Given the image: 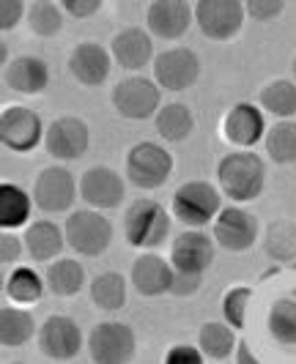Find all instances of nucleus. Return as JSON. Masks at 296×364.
<instances>
[{
	"label": "nucleus",
	"mask_w": 296,
	"mask_h": 364,
	"mask_svg": "<svg viewBox=\"0 0 296 364\" xmlns=\"http://www.w3.org/2000/svg\"><path fill=\"white\" fill-rule=\"evenodd\" d=\"M217 183L236 205L258 200L266 186V164L255 151H231L217 164Z\"/></svg>",
	"instance_id": "f257e3e1"
},
{
	"label": "nucleus",
	"mask_w": 296,
	"mask_h": 364,
	"mask_svg": "<svg viewBox=\"0 0 296 364\" xmlns=\"http://www.w3.org/2000/svg\"><path fill=\"white\" fill-rule=\"evenodd\" d=\"M124 236L127 244L137 250L154 252L157 247H162L170 236V214L165 211V205L151 198L132 200L124 214Z\"/></svg>",
	"instance_id": "f03ea898"
},
{
	"label": "nucleus",
	"mask_w": 296,
	"mask_h": 364,
	"mask_svg": "<svg viewBox=\"0 0 296 364\" xmlns=\"http://www.w3.org/2000/svg\"><path fill=\"white\" fill-rule=\"evenodd\" d=\"M220 189L208 181H186L173 192V217L189 230H201L220 217Z\"/></svg>",
	"instance_id": "7ed1b4c3"
},
{
	"label": "nucleus",
	"mask_w": 296,
	"mask_h": 364,
	"mask_svg": "<svg viewBox=\"0 0 296 364\" xmlns=\"http://www.w3.org/2000/svg\"><path fill=\"white\" fill-rule=\"evenodd\" d=\"M66 233V244L72 247L77 255L83 257H99L107 252L112 244V225L110 219L102 211L93 208H83V211H72L63 225Z\"/></svg>",
	"instance_id": "20e7f679"
},
{
	"label": "nucleus",
	"mask_w": 296,
	"mask_h": 364,
	"mask_svg": "<svg viewBox=\"0 0 296 364\" xmlns=\"http://www.w3.org/2000/svg\"><path fill=\"white\" fill-rule=\"evenodd\" d=\"M127 178L137 189H159L173 173V156L165 146L140 140L127 151Z\"/></svg>",
	"instance_id": "39448f33"
},
{
	"label": "nucleus",
	"mask_w": 296,
	"mask_h": 364,
	"mask_svg": "<svg viewBox=\"0 0 296 364\" xmlns=\"http://www.w3.org/2000/svg\"><path fill=\"white\" fill-rule=\"evenodd\" d=\"M112 107L127 121H148L162 109V88L148 77H127L112 88Z\"/></svg>",
	"instance_id": "423d86ee"
},
{
	"label": "nucleus",
	"mask_w": 296,
	"mask_h": 364,
	"mask_svg": "<svg viewBox=\"0 0 296 364\" xmlns=\"http://www.w3.org/2000/svg\"><path fill=\"white\" fill-rule=\"evenodd\" d=\"M80 195V181H74V176L60 167V164H53V167H44L38 170L36 178H33V186H31V198H33V205L44 214H63L74 205V198Z\"/></svg>",
	"instance_id": "0eeeda50"
},
{
	"label": "nucleus",
	"mask_w": 296,
	"mask_h": 364,
	"mask_svg": "<svg viewBox=\"0 0 296 364\" xmlns=\"http://www.w3.org/2000/svg\"><path fill=\"white\" fill-rule=\"evenodd\" d=\"M88 353L93 364H130L137 350L134 331L121 321H102L88 334Z\"/></svg>",
	"instance_id": "6e6552de"
},
{
	"label": "nucleus",
	"mask_w": 296,
	"mask_h": 364,
	"mask_svg": "<svg viewBox=\"0 0 296 364\" xmlns=\"http://www.w3.org/2000/svg\"><path fill=\"white\" fill-rule=\"evenodd\" d=\"M247 9L241 0H198L195 22L201 33L211 41H231L241 31Z\"/></svg>",
	"instance_id": "1a4fd4ad"
},
{
	"label": "nucleus",
	"mask_w": 296,
	"mask_h": 364,
	"mask_svg": "<svg viewBox=\"0 0 296 364\" xmlns=\"http://www.w3.org/2000/svg\"><path fill=\"white\" fill-rule=\"evenodd\" d=\"M201 77V58L189 47H173L154 58V82L170 93L192 88Z\"/></svg>",
	"instance_id": "9d476101"
},
{
	"label": "nucleus",
	"mask_w": 296,
	"mask_h": 364,
	"mask_svg": "<svg viewBox=\"0 0 296 364\" xmlns=\"http://www.w3.org/2000/svg\"><path fill=\"white\" fill-rule=\"evenodd\" d=\"M91 146L88 124L77 115H58L56 121L47 124L44 132V148L58 162H74L80 159Z\"/></svg>",
	"instance_id": "9b49d317"
},
{
	"label": "nucleus",
	"mask_w": 296,
	"mask_h": 364,
	"mask_svg": "<svg viewBox=\"0 0 296 364\" xmlns=\"http://www.w3.org/2000/svg\"><path fill=\"white\" fill-rule=\"evenodd\" d=\"M80 198L93 211H115L127 198V183L112 167L93 164L80 176Z\"/></svg>",
	"instance_id": "f8f14e48"
},
{
	"label": "nucleus",
	"mask_w": 296,
	"mask_h": 364,
	"mask_svg": "<svg viewBox=\"0 0 296 364\" xmlns=\"http://www.w3.org/2000/svg\"><path fill=\"white\" fill-rule=\"evenodd\" d=\"M214 241L225 252H247L255 247L260 236V225L255 214L244 211L241 205H228L222 208L220 217L214 219Z\"/></svg>",
	"instance_id": "ddd939ff"
},
{
	"label": "nucleus",
	"mask_w": 296,
	"mask_h": 364,
	"mask_svg": "<svg viewBox=\"0 0 296 364\" xmlns=\"http://www.w3.org/2000/svg\"><path fill=\"white\" fill-rule=\"evenodd\" d=\"M38 350L53 362H69L83 350V328L69 315H50L36 334Z\"/></svg>",
	"instance_id": "4468645a"
},
{
	"label": "nucleus",
	"mask_w": 296,
	"mask_h": 364,
	"mask_svg": "<svg viewBox=\"0 0 296 364\" xmlns=\"http://www.w3.org/2000/svg\"><path fill=\"white\" fill-rule=\"evenodd\" d=\"M41 118L36 109L31 107H6L0 115V140L3 146L14 154H31L44 140Z\"/></svg>",
	"instance_id": "2eb2a0df"
},
{
	"label": "nucleus",
	"mask_w": 296,
	"mask_h": 364,
	"mask_svg": "<svg viewBox=\"0 0 296 364\" xmlns=\"http://www.w3.org/2000/svg\"><path fill=\"white\" fill-rule=\"evenodd\" d=\"M217 255V241L214 236H208L204 230H186L173 238V247H170V266L176 272L184 274H201L214 263Z\"/></svg>",
	"instance_id": "dca6fc26"
},
{
	"label": "nucleus",
	"mask_w": 296,
	"mask_h": 364,
	"mask_svg": "<svg viewBox=\"0 0 296 364\" xmlns=\"http://www.w3.org/2000/svg\"><path fill=\"white\" fill-rule=\"evenodd\" d=\"M222 137L231 146H239V151H250V146H255L260 143V137H266L263 109L250 102L233 105L222 118Z\"/></svg>",
	"instance_id": "f3484780"
},
{
	"label": "nucleus",
	"mask_w": 296,
	"mask_h": 364,
	"mask_svg": "<svg viewBox=\"0 0 296 364\" xmlns=\"http://www.w3.org/2000/svg\"><path fill=\"white\" fill-rule=\"evenodd\" d=\"M195 19V6L186 0H154L146 11L148 33L162 41H176L189 31Z\"/></svg>",
	"instance_id": "a211bd4d"
},
{
	"label": "nucleus",
	"mask_w": 296,
	"mask_h": 364,
	"mask_svg": "<svg viewBox=\"0 0 296 364\" xmlns=\"http://www.w3.org/2000/svg\"><path fill=\"white\" fill-rule=\"evenodd\" d=\"M112 69V55L96 44V41H83L69 53V72L72 77L85 85V88H99L107 82Z\"/></svg>",
	"instance_id": "6ab92c4d"
},
{
	"label": "nucleus",
	"mask_w": 296,
	"mask_h": 364,
	"mask_svg": "<svg viewBox=\"0 0 296 364\" xmlns=\"http://www.w3.org/2000/svg\"><path fill=\"white\" fill-rule=\"evenodd\" d=\"M110 55L124 72H140V69H146L148 63L154 60V41H151L148 28L132 25V28L118 31L112 36Z\"/></svg>",
	"instance_id": "aec40b11"
},
{
	"label": "nucleus",
	"mask_w": 296,
	"mask_h": 364,
	"mask_svg": "<svg viewBox=\"0 0 296 364\" xmlns=\"http://www.w3.org/2000/svg\"><path fill=\"white\" fill-rule=\"evenodd\" d=\"M130 282L132 288L140 296H146V299L165 296V293H170V285H173V266L162 255L146 252V255H140L132 263Z\"/></svg>",
	"instance_id": "412c9836"
},
{
	"label": "nucleus",
	"mask_w": 296,
	"mask_h": 364,
	"mask_svg": "<svg viewBox=\"0 0 296 364\" xmlns=\"http://www.w3.org/2000/svg\"><path fill=\"white\" fill-rule=\"evenodd\" d=\"M3 80L14 93L36 96L50 85V66L38 55H19L3 69Z\"/></svg>",
	"instance_id": "4be33fe9"
},
{
	"label": "nucleus",
	"mask_w": 296,
	"mask_h": 364,
	"mask_svg": "<svg viewBox=\"0 0 296 364\" xmlns=\"http://www.w3.org/2000/svg\"><path fill=\"white\" fill-rule=\"evenodd\" d=\"M22 241H25L28 257L33 263H56L58 255L63 252L66 233H63V228H58L53 219H38V222L28 225Z\"/></svg>",
	"instance_id": "5701e85b"
},
{
	"label": "nucleus",
	"mask_w": 296,
	"mask_h": 364,
	"mask_svg": "<svg viewBox=\"0 0 296 364\" xmlns=\"http://www.w3.org/2000/svg\"><path fill=\"white\" fill-rule=\"evenodd\" d=\"M154 129L165 143H184L195 132V115L181 102H170L154 115Z\"/></svg>",
	"instance_id": "b1692460"
},
{
	"label": "nucleus",
	"mask_w": 296,
	"mask_h": 364,
	"mask_svg": "<svg viewBox=\"0 0 296 364\" xmlns=\"http://www.w3.org/2000/svg\"><path fill=\"white\" fill-rule=\"evenodd\" d=\"M44 282H47V291L56 293L58 299H69L85 288V269L74 257H58L56 263H50Z\"/></svg>",
	"instance_id": "393cba45"
},
{
	"label": "nucleus",
	"mask_w": 296,
	"mask_h": 364,
	"mask_svg": "<svg viewBox=\"0 0 296 364\" xmlns=\"http://www.w3.org/2000/svg\"><path fill=\"white\" fill-rule=\"evenodd\" d=\"M127 277L121 272H102L91 279V301L102 312H118L127 304Z\"/></svg>",
	"instance_id": "a878e982"
},
{
	"label": "nucleus",
	"mask_w": 296,
	"mask_h": 364,
	"mask_svg": "<svg viewBox=\"0 0 296 364\" xmlns=\"http://www.w3.org/2000/svg\"><path fill=\"white\" fill-rule=\"evenodd\" d=\"M198 348L206 359L225 362L231 353H236V331L225 321H208L198 331Z\"/></svg>",
	"instance_id": "bb28decb"
},
{
	"label": "nucleus",
	"mask_w": 296,
	"mask_h": 364,
	"mask_svg": "<svg viewBox=\"0 0 296 364\" xmlns=\"http://www.w3.org/2000/svg\"><path fill=\"white\" fill-rule=\"evenodd\" d=\"M263 250L278 263H296V222L294 219H275L263 230Z\"/></svg>",
	"instance_id": "cd10ccee"
},
{
	"label": "nucleus",
	"mask_w": 296,
	"mask_h": 364,
	"mask_svg": "<svg viewBox=\"0 0 296 364\" xmlns=\"http://www.w3.org/2000/svg\"><path fill=\"white\" fill-rule=\"evenodd\" d=\"M33 208V198L19 189L17 183H0V228L3 230H14L28 225Z\"/></svg>",
	"instance_id": "c85d7f7f"
},
{
	"label": "nucleus",
	"mask_w": 296,
	"mask_h": 364,
	"mask_svg": "<svg viewBox=\"0 0 296 364\" xmlns=\"http://www.w3.org/2000/svg\"><path fill=\"white\" fill-rule=\"evenodd\" d=\"M260 109L275 115L278 121H294L296 115V82L291 80H272L260 88Z\"/></svg>",
	"instance_id": "c756f323"
},
{
	"label": "nucleus",
	"mask_w": 296,
	"mask_h": 364,
	"mask_svg": "<svg viewBox=\"0 0 296 364\" xmlns=\"http://www.w3.org/2000/svg\"><path fill=\"white\" fill-rule=\"evenodd\" d=\"M36 331V321L25 307H3L0 310V343L6 348H22Z\"/></svg>",
	"instance_id": "7c9ffc66"
},
{
	"label": "nucleus",
	"mask_w": 296,
	"mask_h": 364,
	"mask_svg": "<svg viewBox=\"0 0 296 364\" xmlns=\"http://www.w3.org/2000/svg\"><path fill=\"white\" fill-rule=\"evenodd\" d=\"M47 282L28 266H17L14 272L6 277V296L14 301V307H31L41 299Z\"/></svg>",
	"instance_id": "2f4dec72"
},
{
	"label": "nucleus",
	"mask_w": 296,
	"mask_h": 364,
	"mask_svg": "<svg viewBox=\"0 0 296 364\" xmlns=\"http://www.w3.org/2000/svg\"><path fill=\"white\" fill-rule=\"evenodd\" d=\"M263 146L269 159L278 164H294L296 162V121H278L275 127L266 132Z\"/></svg>",
	"instance_id": "473e14b6"
},
{
	"label": "nucleus",
	"mask_w": 296,
	"mask_h": 364,
	"mask_svg": "<svg viewBox=\"0 0 296 364\" xmlns=\"http://www.w3.org/2000/svg\"><path fill=\"white\" fill-rule=\"evenodd\" d=\"M28 28L41 38H53L63 28V9L53 0H33L28 3Z\"/></svg>",
	"instance_id": "72a5a7b5"
},
{
	"label": "nucleus",
	"mask_w": 296,
	"mask_h": 364,
	"mask_svg": "<svg viewBox=\"0 0 296 364\" xmlns=\"http://www.w3.org/2000/svg\"><path fill=\"white\" fill-rule=\"evenodd\" d=\"M269 334L280 346H296V301L278 299L269 310Z\"/></svg>",
	"instance_id": "f704fd0d"
},
{
	"label": "nucleus",
	"mask_w": 296,
	"mask_h": 364,
	"mask_svg": "<svg viewBox=\"0 0 296 364\" xmlns=\"http://www.w3.org/2000/svg\"><path fill=\"white\" fill-rule=\"evenodd\" d=\"M250 296H253V291H250V288H244V285L231 288V291L225 293V299H222V318H225V323H228V326H233V328L244 326Z\"/></svg>",
	"instance_id": "c9c22d12"
},
{
	"label": "nucleus",
	"mask_w": 296,
	"mask_h": 364,
	"mask_svg": "<svg viewBox=\"0 0 296 364\" xmlns=\"http://www.w3.org/2000/svg\"><path fill=\"white\" fill-rule=\"evenodd\" d=\"M244 9H247V17L258 19V22H269V19H278L285 11V3L282 0H247Z\"/></svg>",
	"instance_id": "e433bc0d"
},
{
	"label": "nucleus",
	"mask_w": 296,
	"mask_h": 364,
	"mask_svg": "<svg viewBox=\"0 0 296 364\" xmlns=\"http://www.w3.org/2000/svg\"><path fill=\"white\" fill-rule=\"evenodd\" d=\"M22 255H28L25 241L6 230V233L0 236V263H3V266H11V263H19Z\"/></svg>",
	"instance_id": "4c0bfd02"
},
{
	"label": "nucleus",
	"mask_w": 296,
	"mask_h": 364,
	"mask_svg": "<svg viewBox=\"0 0 296 364\" xmlns=\"http://www.w3.org/2000/svg\"><path fill=\"white\" fill-rule=\"evenodd\" d=\"M28 17V3L22 0H0V31H11L19 19Z\"/></svg>",
	"instance_id": "58836bf2"
},
{
	"label": "nucleus",
	"mask_w": 296,
	"mask_h": 364,
	"mask_svg": "<svg viewBox=\"0 0 296 364\" xmlns=\"http://www.w3.org/2000/svg\"><path fill=\"white\" fill-rule=\"evenodd\" d=\"M165 364H206L198 346H173L165 353Z\"/></svg>",
	"instance_id": "ea45409f"
},
{
	"label": "nucleus",
	"mask_w": 296,
	"mask_h": 364,
	"mask_svg": "<svg viewBox=\"0 0 296 364\" xmlns=\"http://www.w3.org/2000/svg\"><path fill=\"white\" fill-rule=\"evenodd\" d=\"M201 282H204L201 274H184V272H176V269H173V285H170V293L179 296V299H186V296H192V293L201 288Z\"/></svg>",
	"instance_id": "a19ab883"
},
{
	"label": "nucleus",
	"mask_w": 296,
	"mask_h": 364,
	"mask_svg": "<svg viewBox=\"0 0 296 364\" xmlns=\"http://www.w3.org/2000/svg\"><path fill=\"white\" fill-rule=\"evenodd\" d=\"M60 9H63V14L74 19H88L102 9V0H63Z\"/></svg>",
	"instance_id": "79ce46f5"
},
{
	"label": "nucleus",
	"mask_w": 296,
	"mask_h": 364,
	"mask_svg": "<svg viewBox=\"0 0 296 364\" xmlns=\"http://www.w3.org/2000/svg\"><path fill=\"white\" fill-rule=\"evenodd\" d=\"M236 364H260L258 356L250 350L247 340H239V346H236Z\"/></svg>",
	"instance_id": "37998d69"
},
{
	"label": "nucleus",
	"mask_w": 296,
	"mask_h": 364,
	"mask_svg": "<svg viewBox=\"0 0 296 364\" xmlns=\"http://www.w3.org/2000/svg\"><path fill=\"white\" fill-rule=\"evenodd\" d=\"M294 80H296V58H294Z\"/></svg>",
	"instance_id": "c03bdc74"
},
{
	"label": "nucleus",
	"mask_w": 296,
	"mask_h": 364,
	"mask_svg": "<svg viewBox=\"0 0 296 364\" xmlns=\"http://www.w3.org/2000/svg\"><path fill=\"white\" fill-rule=\"evenodd\" d=\"M11 364H25V362H11Z\"/></svg>",
	"instance_id": "a18cd8bd"
}]
</instances>
